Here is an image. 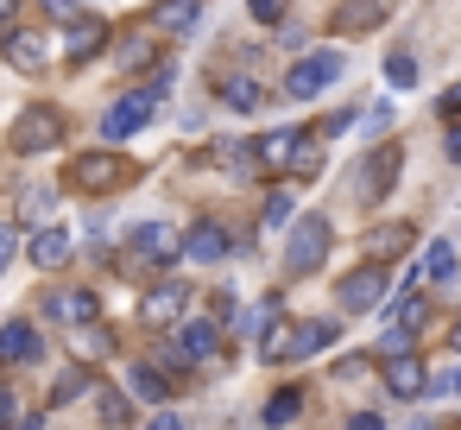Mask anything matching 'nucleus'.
I'll use <instances>...</instances> for the list:
<instances>
[{"instance_id": "f257e3e1", "label": "nucleus", "mask_w": 461, "mask_h": 430, "mask_svg": "<svg viewBox=\"0 0 461 430\" xmlns=\"http://www.w3.org/2000/svg\"><path fill=\"white\" fill-rule=\"evenodd\" d=\"M322 260H329V222H322V215H297L291 247H285V266H291L297 279H310Z\"/></svg>"}, {"instance_id": "f03ea898", "label": "nucleus", "mask_w": 461, "mask_h": 430, "mask_svg": "<svg viewBox=\"0 0 461 430\" xmlns=\"http://www.w3.org/2000/svg\"><path fill=\"white\" fill-rule=\"evenodd\" d=\"M127 178H133V165H127L121 152H83V159H70V184L89 190V197H95V190H121Z\"/></svg>"}, {"instance_id": "7ed1b4c3", "label": "nucleus", "mask_w": 461, "mask_h": 430, "mask_svg": "<svg viewBox=\"0 0 461 430\" xmlns=\"http://www.w3.org/2000/svg\"><path fill=\"white\" fill-rule=\"evenodd\" d=\"M398 171H404V146H398V140H379V146L366 152V165H360V197H366V203L392 197Z\"/></svg>"}, {"instance_id": "20e7f679", "label": "nucleus", "mask_w": 461, "mask_h": 430, "mask_svg": "<svg viewBox=\"0 0 461 430\" xmlns=\"http://www.w3.org/2000/svg\"><path fill=\"white\" fill-rule=\"evenodd\" d=\"M7 140H14V152H51V146L64 140V114H58V108H26Z\"/></svg>"}, {"instance_id": "39448f33", "label": "nucleus", "mask_w": 461, "mask_h": 430, "mask_svg": "<svg viewBox=\"0 0 461 430\" xmlns=\"http://www.w3.org/2000/svg\"><path fill=\"white\" fill-rule=\"evenodd\" d=\"M335 297H341V310H348V316L379 310V304H385V266H379V260H373V266H354V272L341 279V291H335Z\"/></svg>"}, {"instance_id": "423d86ee", "label": "nucleus", "mask_w": 461, "mask_h": 430, "mask_svg": "<svg viewBox=\"0 0 461 430\" xmlns=\"http://www.w3.org/2000/svg\"><path fill=\"white\" fill-rule=\"evenodd\" d=\"M335 77H341V58H335V51H316V58L291 64V77H285V96H291V102H310V96H322Z\"/></svg>"}, {"instance_id": "0eeeda50", "label": "nucleus", "mask_w": 461, "mask_h": 430, "mask_svg": "<svg viewBox=\"0 0 461 430\" xmlns=\"http://www.w3.org/2000/svg\"><path fill=\"white\" fill-rule=\"evenodd\" d=\"M184 310H190V291H184L177 279H171V285H152V291L140 297V323H146V329H177Z\"/></svg>"}, {"instance_id": "6e6552de", "label": "nucleus", "mask_w": 461, "mask_h": 430, "mask_svg": "<svg viewBox=\"0 0 461 430\" xmlns=\"http://www.w3.org/2000/svg\"><path fill=\"white\" fill-rule=\"evenodd\" d=\"M385 386H392V398H429V367L417 361V348L385 354Z\"/></svg>"}, {"instance_id": "1a4fd4ad", "label": "nucleus", "mask_w": 461, "mask_h": 430, "mask_svg": "<svg viewBox=\"0 0 461 430\" xmlns=\"http://www.w3.org/2000/svg\"><path fill=\"white\" fill-rule=\"evenodd\" d=\"M0 51H7V64L26 70V77H39V70L51 64V39H45V32H26V26H20V32H0Z\"/></svg>"}, {"instance_id": "9d476101", "label": "nucleus", "mask_w": 461, "mask_h": 430, "mask_svg": "<svg viewBox=\"0 0 461 430\" xmlns=\"http://www.w3.org/2000/svg\"><path fill=\"white\" fill-rule=\"evenodd\" d=\"M152 121V96L146 89H133L127 102H114L108 114H102V140H127V133H140Z\"/></svg>"}, {"instance_id": "9b49d317", "label": "nucleus", "mask_w": 461, "mask_h": 430, "mask_svg": "<svg viewBox=\"0 0 461 430\" xmlns=\"http://www.w3.org/2000/svg\"><path fill=\"white\" fill-rule=\"evenodd\" d=\"M184 253H190V260H203V266H215V260H228V253H234V234H228L221 222H196V228H190V241H184Z\"/></svg>"}, {"instance_id": "f8f14e48", "label": "nucleus", "mask_w": 461, "mask_h": 430, "mask_svg": "<svg viewBox=\"0 0 461 430\" xmlns=\"http://www.w3.org/2000/svg\"><path fill=\"white\" fill-rule=\"evenodd\" d=\"M95 310H102V304H95V291H77V285L45 297V316H51V323H95Z\"/></svg>"}, {"instance_id": "ddd939ff", "label": "nucleus", "mask_w": 461, "mask_h": 430, "mask_svg": "<svg viewBox=\"0 0 461 430\" xmlns=\"http://www.w3.org/2000/svg\"><path fill=\"white\" fill-rule=\"evenodd\" d=\"M102 45H108V26L102 20H70V32H64V58L70 64H89Z\"/></svg>"}, {"instance_id": "4468645a", "label": "nucleus", "mask_w": 461, "mask_h": 430, "mask_svg": "<svg viewBox=\"0 0 461 430\" xmlns=\"http://www.w3.org/2000/svg\"><path fill=\"white\" fill-rule=\"evenodd\" d=\"M26 260H32L39 272H51V266H64V260H70V234L45 222V228H39V234L26 241Z\"/></svg>"}, {"instance_id": "2eb2a0df", "label": "nucleus", "mask_w": 461, "mask_h": 430, "mask_svg": "<svg viewBox=\"0 0 461 430\" xmlns=\"http://www.w3.org/2000/svg\"><path fill=\"white\" fill-rule=\"evenodd\" d=\"M133 253H140V260H152V266H165V260L177 253V241H171V228H165V222H140V228H133Z\"/></svg>"}, {"instance_id": "dca6fc26", "label": "nucleus", "mask_w": 461, "mask_h": 430, "mask_svg": "<svg viewBox=\"0 0 461 430\" xmlns=\"http://www.w3.org/2000/svg\"><path fill=\"white\" fill-rule=\"evenodd\" d=\"M177 354H184V361H209V354H215V316L177 323Z\"/></svg>"}, {"instance_id": "f3484780", "label": "nucleus", "mask_w": 461, "mask_h": 430, "mask_svg": "<svg viewBox=\"0 0 461 430\" xmlns=\"http://www.w3.org/2000/svg\"><path fill=\"white\" fill-rule=\"evenodd\" d=\"M203 0H158L152 7V32H196Z\"/></svg>"}, {"instance_id": "a211bd4d", "label": "nucleus", "mask_w": 461, "mask_h": 430, "mask_svg": "<svg viewBox=\"0 0 461 430\" xmlns=\"http://www.w3.org/2000/svg\"><path fill=\"white\" fill-rule=\"evenodd\" d=\"M39 354V329L32 323H7L0 329V361H32Z\"/></svg>"}, {"instance_id": "6ab92c4d", "label": "nucleus", "mask_w": 461, "mask_h": 430, "mask_svg": "<svg viewBox=\"0 0 461 430\" xmlns=\"http://www.w3.org/2000/svg\"><path fill=\"white\" fill-rule=\"evenodd\" d=\"M297 140H303V133H266V140H259V165H266V171H291Z\"/></svg>"}, {"instance_id": "aec40b11", "label": "nucleus", "mask_w": 461, "mask_h": 430, "mask_svg": "<svg viewBox=\"0 0 461 430\" xmlns=\"http://www.w3.org/2000/svg\"><path fill=\"white\" fill-rule=\"evenodd\" d=\"M127 386H133V398H140V405H158V398H171V380H165L158 367H146V361L127 373Z\"/></svg>"}, {"instance_id": "412c9836", "label": "nucleus", "mask_w": 461, "mask_h": 430, "mask_svg": "<svg viewBox=\"0 0 461 430\" xmlns=\"http://www.w3.org/2000/svg\"><path fill=\"white\" fill-rule=\"evenodd\" d=\"M51 209H58V190H45V184H32V190L20 197V222H32V228H45Z\"/></svg>"}, {"instance_id": "4be33fe9", "label": "nucleus", "mask_w": 461, "mask_h": 430, "mask_svg": "<svg viewBox=\"0 0 461 430\" xmlns=\"http://www.w3.org/2000/svg\"><path fill=\"white\" fill-rule=\"evenodd\" d=\"M335 342V323H297V335H291V354L303 361V354H322Z\"/></svg>"}, {"instance_id": "5701e85b", "label": "nucleus", "mask_w": 461, "mask_h": 430, "mask_svg": "<svg viewBox=\"0 0 461 430\" xmlns=\"http://www.w3.org/2000/svg\"><path fill=\"white\" fill-rule=\"evenodd\" d=\"M221 102H228L234 114H253V108H259V83H253V77H228V83H221Z\"/></svg>"}, {"instance_id": "b1692460", "label": "nucleus", "mask_w": 461, "mask_h": 430, "mask_svg": "<svg viewBox=\"0 0 461 430\" xmlns=\"http://www.w3.org/2000/svg\"><path fill=\"white\" fill-rule=\"evenodd\" d=\"M291 417H303V392L297 386H278L266 398V424H291Z\"/></svg>"}, {"instance_id": "393cba45", "label": "nucleus", "mask_w": 461, "mask_h": 430, "mask_svg": "<svg viewBox=\"0 0 461 430\" xmlns=\"http://www.w3.org/2000/svg\"><path fill=\"white\" fill-rule=\"evenodd\" d=\"M291 335H297V323H285V316H278V323L259 335V354H266V361H291Z\"/></svg>"}, {"instance_id": "a878e982", "label": "nucleus", "mask_w": 461, "mask_h": 430, "mask_svg": "<svg viewBox=\"0 0 461 430\" xmlns=\"http://www.w3.org/2000/svg\"><path fill=\"white\" fill-rule=\"evenodd\" d=\"M385 83H392V89H411V83H417V58L392 51V58H385Z\"/></svg>"}, {"instance_id": "bb28decb", "label": "nucleus", "mask_w": 461, "mask_h": 430, "mask_svg": "<svg viewBox=\"0 0 461 430\" xmlns=\"http://www.w3.org/2000/svg\"><path fill=\"white\" fill-rule=\"evenodd\" d=\"M373 253H411V228H373Z\"/></svg>"}, {"instance_id": "cd10ccee", "label": "nucleus", "mask_w": 461, "mask_h": 430, "mask_svg": "<svg viewBox=\"0 0 461 430\" xmlns=\"http://www.w3.org/2000/svg\"><path fill=\"white\" fill-rule=\"evenodd\" d=\"M272 323H278V297H266L259 310H247V316H240V335H266Z\"/></svg>"}, {"instance_id": "c85d7f7f", "label": "nucleus", "mask_w": 461, "mask_h": 430, "mask_svg": "<svg viewBox=\"0 0 461 430\" xmlns=\"http://www.w3.org/2000/svg\"><path fill=\"white\" fill-rule=\"evenodd\" d=\"M83 392H89V373H83V367H70V373L58 380V392H51V405H77Z\"/></svg>"}, {"instance_id": "c756f323", "label": "nucleus", "mask_w": 461, "mask_h": 430, "mask_svg": "<svg viewBox=\"0 0 461 430\" xmlns=\"http://www.w3.org/2000/svg\"><path fill=\"white\" fill-rule=\"evenodd\" d=\"M423 272H429V279L442 285V279L455 272V247H448V241H436V247H429V260H423Z\"/></svg>"}, {"instance_id": "7c9ffc66", "label": "nucleus", "mask_w": 461, "mask_h": 430, "mask_svg": "<svg viewBox=\"0 0 461 430\" xmlns=\"http://www.w3.org/2000/svg\"><path fill=\"white\" fill-rule=\"evenodd\" d=\"M102 417H108V424H127V417H133V405H127V392H114V386H102Z\"/></svg>"}, {"instance_id": "2f4dec72", "label": "nucleus", "mask_w": 461, "mask_h": 430, "mask_svg": "<svg viewBox=\"0 0 461 430\" xmlns=\"http://www.w3.org/2000/svg\"><path fill=\"white\" fill-rule=\"evenodd\" d=\"M146 58H152V39H146V26H140V32H133V39L121 45V64L133 70V64H146Z\"/></svg>"}, {"instance_id": "473e14b6", "label": "nucleus", "mask_w": 461, "mask_h": 430, "mask_svg": "<svg viewBox=\"0 0 461 430\" xmlns=\"http://www.w3.org/2000/svg\"><path fill=\"white\" fill-rule=\"evenodd\" d=\"M285 7H291V0H247V14H253L259 26H278V20H285Z\"/></svg>"}, {"instance_id": "72a5a7b5", "label": "nucleus", "mask_w": 461, "mask_h": 430, "mask_svg": "<svg viewBox=\"0 0 461 430\" xmlns=\"http://www.w3.org/2000/svg\"><path fill=\"white\" fill-rule=\"evenodd\" d=\"M291 222V190H272V203H266V228H285Z\"/></svg>"}, {"instance_id": "f704fd0d", "label": "nucleus", "mask_w": 461, "mask_h": 430, "mask_svg": "<svg viewBox=\"0 0 461 430\" xmlns=\"http://www.w3.org/2000/svg\"><path fill=\"white\" fill-rule=\"evenodd\" d=\"M411 348V323H392L385 335H379V354H404Z\"/></svg>"}, {"instance_id": "c9c22d12", "label": "nucleus", "mask_w": 461, "mask_h": 430, "mask_svg": "<svg viewBox=\"0 0 461 430\" xmlns=\"http://www.w3.org/2000/svg\"><path fill=\"white\" fill-rule=\"evenodd\" d=\"M316 165H322V159H316V146H310V140H297V159H291V171H297V178H316Z\"/></svg>"}, {"instance_id": "e433bc0d", "label": "nucleus", "mask_w": 461, "mask_h": 430, "mask_svg": "<svg viewBox=\"0 0 461 430\" xmlns=\"http://www.w3.org/2000/svg\"><path fill=\"white\" fill-rule=\"evenodd\" d=\"M366 373V354H348V361H335V380H360Z\"/></svg>"}, {"instance_id": "4c0bfd02", "label": "nucleus", "mask_w": 461, "mask_h": 430, "mask_svg": "<svg viewBox=\"0 0 461 430\" xmlns=\"http://www.w3.org/2000/svg\"><path fill=\"white\" fill-rule=\"evenodd\" d=\"M108 348H114V342H108L102 329H89V335H83V354H108Z\"/></svg>"}, {"instance_id": "58836bf2", "label": "nucleus", "mask_w": 461, "mask_h": 430, "mask_svg": "<svg viewBox=\"0 0 461 430\" xmlns=\"http://www.w3.org/2000/svg\"><path fill=\"white\" fill-rule=\"evenodd\" d=\"M14 241H20V228H0V272H7V260H14Z\"/></svg>"}, {"instance_id": "ea45409f", "label": "nucleus", "mask_w": 461, "mask_h": 430, "mask_svg": "<svg viewBox=\"0 0 461 430\" xmlns=\"http://www.w3.org/2000/svg\"><path fill=\"white\" fill-rule=\"evenodd\" d=\"M442 152H448V159L461 165V127H448V140H442Z\"/></svg>"}, {"instance_id": "a19ab883", "label": "nucleus", "mask_w": 461, "mask_h": 430, "mask_svg": "<svg viewBox=\"0 0 461 430\" xmlns=\"http://www.w3.org/2000/svg\"><path fill=\"white\" fill-rule=\"evenodd\" d=\"M14 417V386H0V424Z\"/></svg>"}, {"instance_id": "79ce46f5", "label": "nucleus", "mask_w": 461, "mask_h": 430, "mask_svg": "<svg viewBox=\"0 0 461 430\" xmlns=\"http://www.w3.org/2000/svg\"><path fill=\"white\" fill-rule=\"evenodd\" d=\"M14 7H20V0H0V26H7V20H14Z\"/></svg>"}, {"instance_id": "37998d69", "label": "nucleus", "mask_w": 461, "mask_h": 430, "mask_svg": "<svg viewBox=\"0 0 461 430\" xmlns=\"http://www.w3.org/2000/svg\"><path fill=\"white\" fill-rule=\"evenodd\" d=\"M448 108H461V89H448V96H442V114H448Z\"/></svg>"}, {"instance_id": "c03bdc74", "label": "nucleus", "mask_w": 461, "mask_h": 430, "mask_svg": "<svg viewBox=\"0 0 461 430\" xmlns=\"http://www.w3.org/2000/svg\"><path fill=\"white\" fill-rule=\"evenodd\" d=\"M448 392H461V367H455V380H448Z\"/></svg>"}]
</instances>
